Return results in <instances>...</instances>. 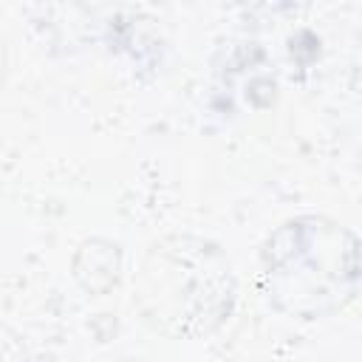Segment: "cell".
Here are the masks:
<instances>
[{
  "label": "cell",
  "mask_w": 362,
  "mask_h": 362,
  "mask_svg": "<svg viewBox=\"0 0 362 362\" xmlns=\"http://www.w3.org/2000/svg\"><path fill=\"white\" fill-rule=\"evenodd\" d=\"M266 274L272 294L288 300L294 311L337 308L354 297L356 243L345 229L320 218L288 223L266 252Z\"/></svg>",
  "instance_id": "2"
},
{
  "label": "cell",
  "mask_w": 362,
  "mask_h": 362,
  "mask_svg": "<svg viewBox=\"0 0 362 362\" xmlns=\"http://www.w3.org/2000/svg\"><path fill=\"white\" fill-rule=\"evenodd\" d=\"M0 362H20V351L11 339H3V331H0Z\"/></svg>",
  "instance_id": "3"
},
{
  "label": "cell",
  "mask_w": 362,
  "mask_h": 362,
  "mask_svg": "<svg viewBox=\"0 0 362 362\" xmlns=\"http://www.w3.org/2000/svg\"><path fill=\"white\" fill-rule=\"evenodd\" d=\"M144 320L167 334L215 328L232 305V274L223 255L204 240L156 243L139 274L136 294Z\"/></svg>",
  "instance_id": "1"
}]
</instances>
